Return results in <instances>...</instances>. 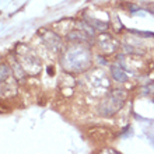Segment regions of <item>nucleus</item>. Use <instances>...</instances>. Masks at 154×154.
Here are the masks:
<instances>
[{"label":"nucleus","instance_id":"obj_1","mask_svg":"<svg viewBox=\"0 0 154 154\" xmlns=\"http://www.w3.org/2000/svg\"><path fill=\"white\" fill-rule=\"evenodd\" d=\"M91 62V55H90L88 49L84 46L76 45L73 48H70L65 55L63 63L65 67L70 72H81L84 70Z\"/></svg>","mask_w":154,"mask_h":154},{"label":"nucleus","instance_id":"obj_2","mask_svg":"<svg viewBox=\"0 0 154 154\" xmlns=\"http://www.w3.org/2000/svg\"><path fill=\"white\" fill-rule=\"evenodd\" d=\"M125 100H126V93L123 90H112L106 98L104 101L101 102L100 105V112L105 116H111L114 115L118 109H121L122 105L125 104Z\"/></svg>","mask_w":154,"mask_h":154},{"label":"nucleus","instance_id":"obj_3","mask_svg":"<svg viewBox=\"0 0 154 154\" xmlns=\"http://www.w3.org/2000/svg\"><path fill=\"white\" fill-rule=\"evenodd\" d=\"M111 73H112V77H114L116 81H126L128 80V74H126L125 67L122 65L112 66V67H111Z\"/></svg>","mask_w":154,"mask_h":154},{"label":"nucleus","instance_id":"obj_4","mask_svg":"<svg viewBox=\"0 0 154 154\" xmlns=\"http://www.w3.org/2000/svg\"><path fill=\"white\" fill-rule=\"evenodd\" d=\"M10 74V69H8L7 65H0V81L6 80Z\"/></svg>","mask_w":154,"mask_h":154},{"label":"nucleus","instance_id":"obj_5","mask_svg":"<svg viewBox=\"0 0 154 154\" xmlns=\"http://www.w3.org/2000/svg\"><path fill=\"white\" fill-rule=\"evenodd\" d=\"M102 154H118V153H116V151H114V150H105Z\"/></svg>","mask_w":154,"mask_h":154}]
</instances>
